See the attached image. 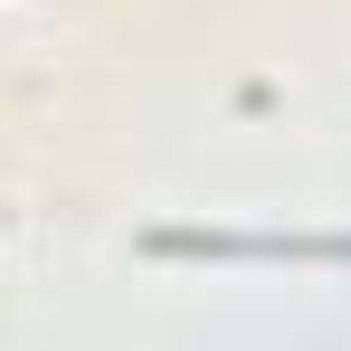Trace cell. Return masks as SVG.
Instances as JSON below:
<instances>
[{
  "label": "cell",
  "instance_id": "6da1fadb",
  "mask_svg": "<svg viewBox=\"0 0 351 351\" xmlns=\"http://www.w3.org/2000/svg\"><path fill=\"white\" fill-rule=\"evenodd\" d=\"M143 247L152 256H228V266H256V256H313V266H332V256H351V237H247V228H152Z\"/></svg>",
  "mask_w": 351,
  "mask_h": 351
}]
</instances>
